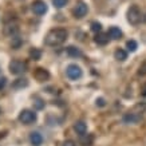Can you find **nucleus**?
Returning a JSON list of instances; mask_svg holds the SVG:
<instances>
[{
	"instance_id": "nucleus-1",
	"label": "nucleus",
	"mask_w": 146,
	"mask_h": 146,
	"mask_svg": "<svg viewBox=\"0 0 146 146\" xmlns=\"http://www.w3.org/2000/svg\"><path fill=\"white\" fill-rule=\"evenodd\" d=\"M67 36H68V32L64 28H55V30H51L46 35L44 43L47 46L55 47V46H59V44H62L63 42H66Z\"/></svg>"
},
{
	"instance_id": "nucleus-2",
	"label": "nucleus",
	"mask_w": 146,
	"mask_h": 146,
	"mask_svg": "<svg viewBox=\"0 0 146 146\" xmlns=\"http://www.w3.org/2000/svg\"><path fill=\"white\" fill-rule=\"evenodd\" d=\"M36 113L32 110H28V109H26V110H22L20 111V114H19V121L22 122L23 125H31L34 123L36 121Z\"/></svg>"
},
{
	"instance_id": "nucleus-3",
	"label": "nucleus",
	"mask_w": 146,
	"mask_h": 146,
	"mask_svg": "<svg viewBox=\"0 0 146 146\" xmlns=\"http://www.w3.org/2000/svg\"><path fill=\"white\" fill-rule=\"evenodd\" d=\"M27 71V63L23 60H12L9 63V72L13 75H20Z\"/></svg>"
},
{
	"instance_id": "nucleus-4",
	"label": "nucleus",
	"mask_w": 146,
	"mask_h": 146,
	"mask_svg": "<svg viewBox=\"0 0 146 146\" xmlns=\"http://www.w3.org/2000/svg\"><path fill=\"white\" fill-rule=\"evenodd\" d=\"M127 20L133 26H137L138 23L141 22V11L137 5H131L127 9Z\"/></svg>"
},
{
	"instance_id": "nucleus-5",
	"label": "nucleus",
	"mask_w": 146,
	"mask_h": 146,
	"mask_svg": "<svg viewBox=\"0 0 146 146\" xmlns=\"http://www.w3.org/2000/svg\"><path fill=\"white\" fill-rule=\"evenodd\" d=\"M66 74L70 79L76 80L82 76V70H80V67L76 66V64H68L66 68Z\"/></svg>"
},
{
	"instance_id": "nucleus-6",
	"label": "nucleus",
	"mask_w": 146,
	"mask_h": 146,
	"mask_svg": "<svg viewBox=\"0 0 146 146\" xmlns=\"http://www.w3.org/2000/svg\"><path fill=\"white\" fill-rule=\"evenodd\" d=\"M47 9H48V7L43 0H36V1L32 3V11L36 15H44L47 12Z\"/></svg>"
},
{
	"instance_id": "nucleus-7",
	"label": "nucleus",
	"mask_w": 146,
	"mask_h": 146,
	"mask_svg": "<svg viewBox=\"0 0 146 146\" xmlns=\"http://www.w3.org/2000/svg\"><path fill=\"white\" fill-rule=\"evenodd\" d=\"M34 78H35L38 82H44V80H48L50 78V72L43 67H38L34 71Z\"/></svg>"
},
{
	"instance_id": "nucleus-8",
	"label": "nucleus",
	"mask_w": 146,
	"mask_h": 146,
	"mask_svg": "<svg viewBox=\"0 0 146 146\" xmlns=\"http://www.w3.org/2000/svg\"><path fill=\"white\" fill-rule=\"evenodd\" d=\"M122 119L125 123H139L142 121V115L139 113H126Z\"/></svg>"
},
{
	"instance_id": "nucleus-9",
	"label": "nucleus",
	"mask_w": 146,
	"mask_h": 146,
	"mask_svg": "<svg viewBox=\"0 0 146 146\" xmlns=\"http://www.w3.org/2000/svg\"><path fill=\"white\" fill-rule=\"evenodd\" d=\"M87 11H89L87 4L83 3V1H80V3H78V4L75 5V8H74V15H75V18L80 19V18H83L84 15L87 13Z\"/></svg>"
},
{
	"instance_id": "nucleus-10",
	"label": "nucleus",
	"mask_w": 146,
	"mask_h": 146,
	"mask_svg": "<svg viewBox=\"0 0 146 146\" xmlns=\"http://www.w3.org/2000/svg\"><path fill=\"white\" fill-rule=\"evenodd\" d=\"M3 34L5 36H8V38H13V36H16L19 34V27L16 24H7V26L3 28Z\"/></svg>"
},
{
	"instance_id": "nucleus-11",
	"label": "nucleus",
	"mask_w": 146,
	"mask_h": 146,
	"mask_svg": "<svg viewBox=\"0 0 146 146\" xmlns=\"http://www.w3.org/2000/svg\"><path fill=\"white\" fill-rule=\"evenodd\" d=\"M95 43L98 46H106L109 43V35L107 34H103V32H97V35L94 38Z\"/></svg>"
},
{
	"instance_id": "nucleus-12",
	"label": "nucleus",
	"mask_w": 146,
	"mask_h": 146,
	"mask_svg": "<svg viewBox=\"0 0 146 146\" xmlns=\"http://www.w3.org/2000/svg\"><path fill=\"white\" fill-rule=\"evenodd\" d=\"M30 142H31L34 146H39L43 143V137H42V134L38 133V131H32L30 134Z\"/></svg>"
},
{
	"instance_id": "nucleus-13",
	"label": "nucleus",
	"mask_w": 146,
	"mask_h": 146,
	"mask_svg": "<svg viewBox=\"0 0 146 146\" xmlns=\"http://www.w3.org/2000/svg\"><path fill=\"white\" fill-rule=\"evenodd\" d=\"M107 35H109V38H111V39L118 40V39L122 38V31H121L119 27H110V28H109V32H107Z\"/></svg>"
},
{
	"instance_id": "nucleus-14",
	"label": "nucleus",
	"mask_w": 146,
	"mask_h": 146,
	"mask_svg": "<svg viewBox=\"0 0 146 146\" xmlns=\"http://www.w3.org/2000/svg\"><path fill=\"white\" fill-rule=\"evenodd\" d=\"M28 86V80L26 78H18L16 80H13L12 83V89L15 90H20V89H24Z\"/></svg>"
},
{
	"instance_id": "nucleus-15",
	"label": "nucleus",
	"mask_w": 146,
	"mask_h": 146,
	"mask_svg": "<svg viewBox=\"0 0 146 146\" xmlns=\"http://www.w3.org/2000/svg\"><path fill=\"white\" fill-rule=\"evenodd\" d=\"M74 130H75L79 135H83V134H86V131H87V125L84 123L83 121H78V122L74 125Z\"/></svg>"
},
{
	"instance_id": "nucleus-16",
	"label": "nucleus",
	"mask_w": 146,
	"mask_h": 146,
	"mask_svg": "<svg viewBox=\"0 0 146 146\" xmlns=\"http://www.w3.org/2000/svg\"><path fill=\"white\" fill-rule=\"evenodd\" d=\"M114 58L117 59V60H119V62H123V60H126V59H127V51H125L123 48L115 50Z\"/></svg>"
},
{
	"instance_id": "nucleus-17",
	"label": "nucleus",
	"mask_w": 146,
	"mask_h": 146,
	"mask_svg": "<svg viewBox=\"0 0 146 146\" xmlns=\"http://www.w3.org/2000/svg\"><path fill=\"white\" fill-rule=\"evenodd\" d=\"M67 54H68V56H71V58H78V56H80V55H82L80 50L76 48V47H74V46L67 47Z\"/></svg>"
},
{
	"instance_id": "nucleus-18",
	"label": "nucleus",
	"mask_w": 146,
	"mask_h": 146,
	"mask_svg": "<svg viewBox=\"0 0 146 146\" xmlns=\"http://www.w3.org/2000/svg\"><path fill=\"white\" fill-rule=\"evenodd\" d=\"M80 142H82V145L83 146H91L93 145V135H87L86 137V134H83V135H80Z\"/></svg>"
},
{
	"instance_id": "nucleus-19",
	"label": "nucleus",
	"mask_w": 146,
	"mask_h": 146,
	"mask_svg": "<svg viewBox=\"0 0 146 146\" xmlns=\"http://www.w3.org/2000/svg\"><path fill=\"white\" fill-rule=\"evenodd\" d=\"M126 48H127V51H130V52L137 51V48H138L137 42H135V40H127V42H126Z\"/></svg>"
},
{
	"instance_id": "nucleus-20",
	"label": "nucleus",
	"mask_w": 146,
	"mask_h": 146,
	"mask_svg": "<svg viewBox=\"0 0 146 146\" xmlns=\"http://www.w3.org/2000/svg\"><path fill=\"white\" fill-rule=\"evenodd\" d=\"M34 107H35L36 110H43V109H44V102H43V99H40L39 97L34 98Z\"/></svg>"
},
{
	"instance_id": "nucleus-21",
	"label": "nucleus",
	"mask_w": 146,
	"mask_h": 146,
	"mask_svg": "<svg viewBox=\"0 0 146 146\" xmlns=\"http://www.w3.org/2000/svg\"><path fill=\"white\" fill-rule=\"evenodd\" d=\"M30 58L34 59V60H39L40 58H42V51L38 48H32L31 51H30Z\"/></svg>"
},
{
	"instance_id": "nucleus-22",
	"label": "nucleus",
	"mask_w": 146,
	"mask_h": 146,
	"mask_svg": "<svg viewBox=\"0 0 146 146\" xmlns=\"http://www.w3.org/2000/svg\"><path fill=\"white\" fill-rule=\"evenodd\" d=\"M68 3V0H52V4L55 8H63Z\"/></svg>"
},
{
	"instance_id": "nucleus-23",
	"label": "nucleus",
	"mask_w": 146,
	"mask_h": 146,
	"mask_svg": "<svg viewBox=\"0 0 146 146\" xmlns=\"http://www.w3.org/2000/svg\"><path fill=\"white\" fill-rule=\"evenodd\" d=\"M101 30H102V24L99 22H93L91 23V31L93 32H101Z\"/></svg>"
},
{
	"instance_id": "nucleus-24",
	"label": "nucleus",
	"mask_w": 146,
	"mask_h": 146,
	"mask_svg": "<svg viewBox=\"0 0 146 146\" xmlns=\"http://www.w3.org/2000/svg\"><path fill=\"white\" fill-rule=\"evenodd\" d=\"M138 75H146V60L141 64L139 70H138Z\"/></svg>"
},
{
	"instance_id": "nucleus-25",
	"label": "nucleus",
	"mask_w": 146,
	"mask_h": 146,
	"mask_svg": "<svg viewBox=\"0 0 146 146\" xmlns=\"http://www.w3.org/2000/svg\"><path fill=\"white\" fill-rule=\"evenodd\" d=\"M5 84H7V78L5 76H0V91L5 87Z\"/></svg>"
},
{
	"instance_id": "nucleus-26",
	"label": "nucleus",
	"mask_w": 146,
	"mask_h": 146,
	"mask_svg": "<svg viewBox=\"0 0 146 146\" xmlns=\"http://www.w3.org/2000/svg\"><path fill=\"white\" fill-rule=\"evenodd\" d=\"M105 105H106V102H105V99H103V98H98V99H97V106L103 107Z\"/></svg>"
},
{
	"instance_id": "nucleus-27",
	"label": "nucleus",
	"mask_w": 146,
	"mask_h": 146,
	"mask_svg": "<svg viewBox=\"0 0 146 146\" xmlns=\"http://www.w3.org/2000/svg\"><path fill=\"white\" fill-rule=\"evenodd\" d=\"M63 146H76V145H75V142H74V141H71V139H67V141L63 142Z\"/></svg>"
},
{
	"instance_id": "nucleus-28",
	"label": "nucleus",
	"mask_w": 146,
	"mask_h": 146,
	"mask_svg": "<svg viewBox=\"0 0 146 146\" xmlns=\"http://www.w3.org/2000/svg\"><path fill=\"white\" fill-rule=\"evenodd\" d=\"M141 95L146 98V83L142 84V87H141Z\"/></svg>"
},
{
	"instance_id": "nucleus-29",
	"label": "nucleus",
	"mask_w": 146,
	"mask_h": 146,
	"mask_svg": "<svg viewBox=\"0 0 146 146\" xmlns=\"http://www.w3.org/2000/svg\"><path fill=\"white\" fill-rule=\"evenodd\" d=\"M5 137V131H3V133H0V138H4Z\"/></svg>"
},
{
	"instance_id": "nucleus-30",
	"label": "nucleus",
	"mask_w": 146,
	"mask_h": 146,
	"mask_svg": "<svg viewBox=\"0 0 146 146\" xmlns=\"http://www.w3.org/2000/svg\"><path fill=\"white\" fill-rule=\"evenodd\" d=\"M0 114H1V107H0Z\"/></svg>"
}]
</instances>
